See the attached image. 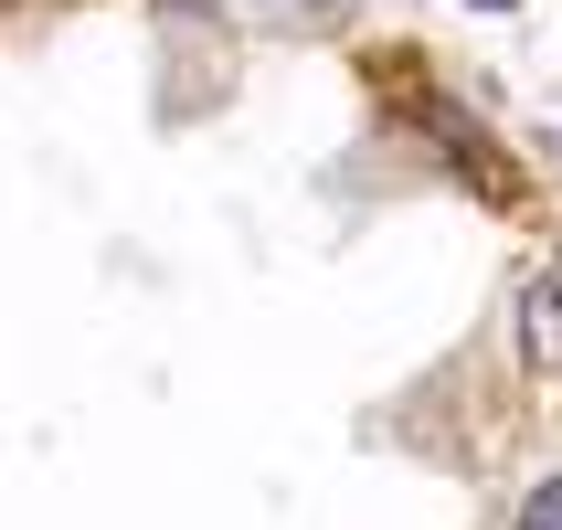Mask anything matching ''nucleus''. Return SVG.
Wrapping results in <instances>:
<instances>
[{
  "instance_id": "1",
  "label": "nucleus",
  "mask_w": 562,
  "mask_h": 530,
  "mask_svg": "<svg viewBox=\"0 0 562 530\" xmlns=\"http://www.w3.org/2000/svg\"><path fill=\"white\" fill-rule=\"evenodd\" d=\"M520 361L531 372H562V255L520 277Z\"/></svg>"
},
{
  "instance_id": "2",
  "label": "nucleus",
  "mask_w": 562,
  "mask_h": 530,
  "mask_svg": "<svg viewBox=\"0 0 562 530\" xmlns=\"http://www.w3.org/2000/svg\"><path fill=\"white\" fill-rule=\"evenodd\" d=\"M520 530H562V477H541L531 499H520Z\"/></svg>"
},
{
  "instance_id": "3",
  "label": "nucleus",
  "mask_w": 562,
  "mask_h": 530,
  "mask_svg": "<svg viewBox=\"0 0 562 530\" xmlns=\"http://www.w3.org/2000/svg\"><path fill=\"white\" fill-rule=\"evenodd\" d=\"M477 11H509V0H477Z\"/></svg>"
}]
</instances>
